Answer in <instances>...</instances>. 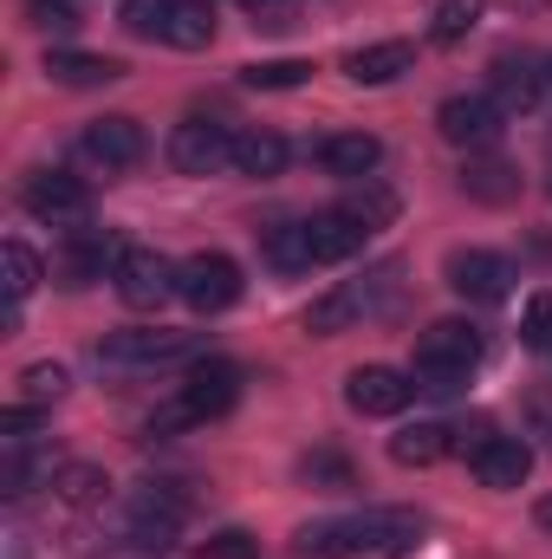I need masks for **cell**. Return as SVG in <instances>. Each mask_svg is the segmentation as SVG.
<instances>
[{"instance_id": "obj_1", "label": "cell", "mask_w": 552, "mask_h": 559, "mask_svg": "<svg viewBox=\"0 0 552 559\" xmlns=\"http://www.w3.org/2000/svg\"><path fill=\"white\" fill-rule=\"evenodd\" d=\"M422 540V521L410 508H371V514H345V521H312L299 527V554L305 559H364V554H410Z\"/></svg>"}, {"instance_id": "obj_2", "label": "cell", "mask_w": 552, "mask_h": 559, "mask_svg": "<svg viewBox=\"0 0 552 559\" xmlns=\"http://www.w3.org/2000/svg\"><path fill=\"white\" fill-rule=\"evenodd\" d=\"M475 358H481V332H475L468 319H435V325L416 338V378H422V391H435V397L461 391V378L475 371Z\"/></svg>"}, {"instance_id": "obj_3", "label": "cell", "mask_w": 552, "mask_h": 559, "mask_svg": "<svg viewBox=\"0 0 552 559\" xmlns=\"http://www.w3.org/2000/svg\"><path fill=\"white\" fill-rule=\"evenodd\" d=\"M182 417L189 423H215V417H228L235 404H241V371L228 365V358H202L189 378H182Z\"/></svg>"}, {"instance_id": "obj_4", "label": "cell", "mask_w": 552, "mask_h": 559, "mask_svg": "<svg viewBox=\"0 0 552 559\" xmlns=\"http://www.w3.org/2000/svg\"><path fill=\"white\" fill-rule=\"evenodd\" d=\"M176 293L195 306V312H228L241 299V267L228 254H189L176 267Z\"/></svg>"}, {"instance_id": "obj_5", "label": "cell", "mask_w": 552, "mask_h": 559, "mask_svg": "<svg viewBox=\"0 0 552 559\" xmlns=\"http://www.w3.org/2000/svg\"><path fill=\"white\" fill-rule=\"evenodd\" d=\"M182 514H189V501H182L169 481H149V488L131 495L124 527H131V540H143V547H169V540L182 534Z\"/></svg>"}, {"instance_id": "obj_6", "label": "cell", "mask_w": 552, "mask_h": 559, "mask_svg": "<svg viewBox=\"0 0 552 559\" xmlns=\"http://www.w3.org/2000/svg\"><path fill=\"white\" fill-rule=\"evenodd\" d=\"M169 163H176L182 176H208V169L235 163L228 124H215V118H182V124L169 131Z\"/></svg>"}, {"instance_id": "obj_7", "label": "cell", "mask_w": 552, "mask_h": 559, "mask_svg": "<svg viewBox=\"0 0 552 559\" xmlns=\"http://www.w3.org/2000/svg\"><path fill=\"white\" fill-rule=\"evenodd\" d=\"M20 202L39 222H79V215H92V182L85 176H65V169H39V176H26Z\"/></svg>"}, {"instance_id": "obj_8", "label": "cell", "mask_w": 552, "mask_h": 559, "mask_svg": "<svg viewBox=\"0 0 552 559\" xmlns=\"http://www.w3.org/2000/svg\"><path fill=\"white\" fill-rule=\"evenodd\" d=\"M118 299L131 306V312H156L169 293H176V267L156 254V248H124V261H118Z\"/></svg>"}, {"instance_id": "obj_9", "label": "cell", "mask_w": 552, "mask_h": 559, "mask_svg": "<svg viewBox=\"0 0 552 559\" xmlns=\"http://www.w3.org/2000/svg\"><path fill=\"white\" fill-rule=\"evenodd\" d=\"M410 397H416V378L391 371V365H358V371L345 378V404H351L358 417H397Z\"/></svg>"}, {"instance_id": "obj_10", "label": "cell", "mask_w": 552, "mask_h": 559, "mask_svg": "<svg viewBox=\"0 0 552 559\" xmlns=\"http://www.w3.org/2000/svg\"><path fill=\"white\" fill-rule=\"evenodd\" d=\"M435 131L448 143H461V150H488V143L501 138V105L494 98H442Z\"/></svg>"}, {"instance_id": "obj_11", "label": "cell", "mask_w": 552, "mask_h": 559, "mask_svg": "<svg viewBox=\"0 0 552 559\" xmlns=\"http://www.w3.org/2000/svg\"><path fill=\"white\" fill-rule=\"evenodd\" d=\"M79 150H85V163H98V169H131V163H143V124L137 118H98L85 138H79Z\"/></svg>"}, {"instance_id": "obj_12", "label": "cell", "mask_w": 552, "mask_h": 559, "mask_svg": "<svg viewBox=\"0 0 552 559\" xmlns=\"http://www.w3.org/2000/svg\"><path fill=\"white\" fill-rule=\"evenodd\" d=\"M448 286H455L461 299H475V306H494V299H507L514 267H507L501 254H481V248H468V254H455V261H448Z\"/></svg>"}, {"instance_id": "obj_13", "label": "cell", "mask_w": 552, "mask_h": 559, "mask_svg": "<svg viewBox=\"0 0 552 559\" xmlns=\"http://www.w3.org/2000/svg\"><path fill=\"white\" fill-rule=\"evenodd\" d=\"M189 352H195L189 332H118V338L98 345L105 365H176V358H189Z\"/></svg>"}, {"instance_id": "obj_14", "label": "cell", "mask_w": 552, "mask_h": 559, "mask_svg": "<svg viewBox=\"0 0 552 559\" xmlns=\"http://www.w3.org/2000/svg\"><path fill=\"white\" fill-rule=\"evenodd\" d=\"M468 462H475L481 488H520V481H527V468H533V449H527L520 436H488Z\"/></svg>"}, {"instance_id": "obj_15", "label": "cell", "mask_w": 552, "mask_h": 559, "mask_svg": "<svg viewBox=\"0 0 552 559\" xmlns=\"http://www.w3.org/2000/svg\"><path fill=\"white\" fill-rule=\"evenodd\" d=\"M319 163H325V176H345V182H371V169L384 163V143L371 138V131H338V138L319 143Z\"/></svg>"}, {"instance_id": "obj_16", "label": "cell", "mask_w": 552, "mask_h": 559, "mask_svg": "<svg viewBox=\"0 0 552 559\" xmlns=\"http://www.w3.org/2000/svg\"><path fill=\"white\" fill-rule=\"evenodd\" d=\"M410 66H416L410 39H377V46L345 52V79H351V85H391V79H404Z\"/></svg>"}, {"instance_id": "obj_17", "label": "cell", "mask_w": 552, "mask_h": 559, "mask_svg": "<svg viewBox=\"0 0 552 559\" xmlns=\"http://www.w3.org/2000/svg\"><path fill=\"white\" fill-rule=\"evenodd\" d=\"M364 312H371V286H332V293L305 312V332H312V338H338V332H351Z\"/></svg>"}, {"instance_id": "obj_18", "label": "cell", "mask_w": 552, "mask_h": 559, "mask_svg": "<svg viewBox=\"0 0 552 559\" xmlns=\"http://www.w3.org/2000/svg\"><path fill=\"white\" fill-rule=\"evenodd\" d=\"M305 235H312V261L325 267V261H351V254L364 248V235H371V228H358L345 209H325V215H312V222H305Z\"/></svg>"}, {"instance_id": "obj_19", "label": "cell", "mask_w": 552, "mask_h": 559, "mask_svg": "<svg viewBox=\"0 0 552 559\" xmlns=\"http://www.w3.org/2000/svg\"><path fill=\"white\" fill-rule=\"evenodd\" d=\"M118 261H124V248H118L111 235H85V241H72V254L59 261V280H65V286H92V280L118 274Z\"/></svg>"}, {"instance_id": "obj_20", "label": "cell", "mask_w": 552, "mask_h": 559, "mask_svg": "<svg viewBox=\"0 0 552 559\" xmlns=\"http://www.w3.org/2000/svg\"><path fill=\"white\" fill-rule=\"evenodd\" d=\"M448 449H455V429L448 423H410V429L391 436V462H404V468H435Z\"/></svg>"}, {"instance_id": "obj_21", "label": "cell", "mask_w": 552, "mask_h": 559, "mask_svg": "<svg viewBox=\"0 0 552 559\" xmlns=\"http://www.w3.org/2000/svg\"><path fill=\"white\" fill-rule=\"evenodd\" d=\"M46 79H52V85H111V79H124V66L105 59V52H72V46H59V52H46Z\"/></svg>"}, {"instance_id": "obj_22", "label": "cell", "mask_w": 552, "mask_h": 559, "mask_svg": "<svg viewBox=\"0 0 552 559\" xmlns=\"http://www.w3.org/2000/svg\"><path fill=\"white\" fill-rule=\"evenodd\" d=\"M540 92H547V72H540L533 59H501V66H494V105H501V111H533Z\"/></svg>"}, {"instance_id": "obj_23", "label": "cell", "mask_w": 552, "mask_h": 559, "mask_svg": "<svg viewBox=\"0 0 552 559\" xmlns=\"http://www.w3.org/2000/svg\"><path fill=\"white\" fill-rule=\"evenodd\" d=\"M163 39H169L176 52H202V46H215V13H208V0H176Z\"/></svg>"}, {"instance_id": "obj_24", "label": "cell", "mask_w": 552, "mask_h": 559, "mask_svg": "<svg viewBox=\"0 0 552 559\" xmlns=\"http://www.w3.org/2000/svg\"><path fill=\"white\" fill-rule=\"evenodd\" d=\"M261 254H267V267L279 274H305V267H319L312 261V235H305V222H279L261 235Z\"/></svg>"}, {"instance_id": "obj_25", "label": "cell", "mask_w": 552, "mask_h": 559, "mask_svg": "<svg viewBox=\"0 0 552 559\" xmlns=\"http://www.w3.org/2000/svg\"><path fill=\"white\" fill-rule=\"evenodd\" d=\"M461 195H475V202H514V195H520V176H514L501 156H475V163L461 169Z\"/></svg>"}, {"instance_id": "obj_26", "label": "cell", "mask_w": 552, "mask_h": 559, "mask_svg": "<svg viewBox=\"0 0 552 559\" xmlns=\"http://www.w3.org/2000/svg\"><path fill=\"white\" fill-rule=\"evenodd\" d=\"M235 169L241 176H279L286 169V138L279 131H241L235 138Z\"/></svg>"}, {"instance_id": "obj_27", "label": "cell", "mask_w": 552, "mask_h": 559, "mask_svg": "<svg viewBox=\"0 0 552 559\" xmlns=\"http://www.w3.org/2000/svg\"><path fill=\"white\" fill-rule=\"evenodd\" d=\"M481 13H488V0H435L429 7V39L435 46H455V39H468L481 26Z\"/></svg>"}, {"instance_id": "obj_28", "label": "cell", "mask_w": 552, "mask_h": 559, "mask_svg": "<svg viewBox=\"0 0 552 559\" xmlns=\"http://www.w3.org/2000/svg\"><path fill=\"white\" fill-rule=\"evenodd\" d=\"M105 468H92V462H65V468H52V495L59 501H72V508H92V501H105Z\"/></svg>"}, {"instance_id": "obj_29", "label": "cell", "mask_w": 552, "mask_h": 559, "mask_svg": "<svg viewBox=\"0 0 552 559\" xmlns=\"http://www.w3.org/2000/svg\"><path fill=\"white\" fill-rule=\"evenodd\" d=\"M305 79H312L305 59H261V66L241 72V85H254V92H292V85H305Z\"/></svg>"}, {"instance_id": "obj_30", "label": "cell", "mask_w": 552, "mask_h": 559, "mask_svg": "<svg viewBox=\"0 0 552 559\" xmlns=\"http://www.w3.org/2000/svg\"><path fill=\"white\" fill-rule=\"evenodd\" d=\"M0 261H7V306H20V299L39 286V254H33L26 241H7Z\"/></svg>"}, {"instance_id": "obj_31", "label": "cell", "mask_w": 552, "mask_h": 559, "mask_svg": "<svg viewBox=\"0 0 552 559\" xmlns=\"http://www.w3.org/2000/svg\"><path fill=\"white\" fill-rule=\"evenodd\" d=\"M345 215H351L358 228H384V222L397 215V195H391V189H377V182H364V189H351Z\"/></svg>"}, {"instance_id": "obj_32", "label": "cell", "mask_w": 552, "mask_h": 559, "mask_svg": "<svg viewBox=\"0 0 552 559\" xmlns=\"http://www.w3.org/2000/svg\"><path fill=\"white\" fill-rule=\"evenodd\" d=\"M65 384H72V378H65V365H26V371H20V404H33V411H39V404L65 397Z\"/></svg>"}, {"instance_id": "obj_33", "label": "cell", "mask_w": 552, "mask_h": 559, "mask_svg": "<svg viewBox=\"0 0 552 559\" xmlns=\"http://www.w3.org/2000/svg\"><path fill=\"white\" fill-rule=\"evenodd\" d=\"M169 7H176V0H124V26H131L137 39H163Z\"/></svg>"}, {"instance_id": "obj_34", "label": "cell", "mask_w": 552, "mask_h": 559, "mask_svg": "<svg viewBox=\"0 0 552 559\" xmlns=\"http://www.w3.org/2000/svg\"><path fill=\"white\" fill-rule=\"evenodd\" d=\"M26 26H39V33H79V13L65 7V0H26Z\"/></svg>"}, {"instance_id": "obj_35", "label": "cell", "mask_w": 552, "mask_h": 559, "mask_svg": "<svg viewBox=\"0 0 552 559\" xmlns=\"http://www.w3.org/2000/svg\"><path fill=\"white\" fill-rule=\"evenodd\" d=\"M520 332H527V345H533V352H552V293H533V299H527Z\"/></svg>"}, {"instance_id": "obj_36", "label": "cell", "mask_w": 552, "mask_h": 559, "mask_svg": "<svg viewBox=\"0 0 552 559\" xmlns=\"http://www.w3.org/2000/svg\"><path fill=\"white\" fill-rule=\"evenodd\" d=\"M202 559H254V534H241V527H221L215 540H202Z\"/></svg>"}, {"instance_id": "obj_37", "label": "cell", "mask_w": 552, "mask_h": 559, "mask_svg": "<svg viewBox=\"0 0 552 559\" xmlns=\"http://www.w3.org/2000/svg\"><path fill=\"white\" fill-rule=\"evenodd\" d=\"M299 475H305V481H325V488H351V468H345L338 455H305Z\"/></svg>"}, {"instance_id": "obj_38", "label": "cell", "mask_w": 552, "mask_h": 559, "mask_svg": "<svg viewBox=\"0 0 552 559\" xmlns=\"http://www.w3.org/2000/svg\"><path fill=\"white\" fill-rule=\"evenodd\" d=\"M540 527H547V534H552V495H547V501H540Z\"/></svg>"}, {"instance_id": "obj_39", "label": "cell", "mask_w": 552, "mask_h": 559, "mask_svg": "<svg viewBox=\"0 0 552 559\" xmlns=\"http://www.w3.org/2000/svg\"><path fill=\"white\" fill-rule=\"evenodd\" d=\"M547 92H552V59H547Z\"/></svg>"}]
</instances>
